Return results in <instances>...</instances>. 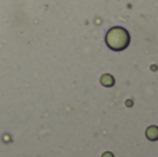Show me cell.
Instances as JSON below:
<instances>
[{"mask_svg":"<svg viewBox=\"0 0 158 157\" xmlns=\"http://www.w3.org/2000/svg\"><path fill=\"white\" fill-rule=\"evenodd\" d=\"M106 43L110 49L121 52V50L126 49L129 45V33L125 28L115 27L107 32L106 35Z\"/></svg>","mask_w":158,"mask_h":157,"instance_id":"1","label":"cell"},{"mask_svg":"<svg viewBox=\"0 0 158 157\" xmlns=\"http://www.w3.org/2000/svg\"><path fill=\"white\" fill-rule=\"evenodd\" d=\"M146 136H147L150 141H157L158 139V127L153 125V127H148L146 131Z\"/></svg>","mask_w":158,"mask_h":157,"instance_id":"2","label":"cell"},{"mask_svg":"<svg viewBox=\"0 0 158 157\" xmlns=\"http://www.w3.org/2000/svg\"><path fill=\"white\" fill-rule=\"evenodd\" d=\"M101 83H103L104 86H112L114 85V78L111 77V75H103L101 77Z\"/></svg>","mask_w":158,"mask_h":157,"instance_id":"3","label":"cell"},{"mask_svg":"<svg viewBox=\"0 0 158 157\" xmlns=\"http://www.w3.org/2000/svg\"><path fill=\"white\" fill-rule=\"evenodd\" d=\"M103 157H114L112 156V153H110V152H107V153H104Z\"/></svg>","mask_w":158,"mask_h":157,"instance_id":"4","label":"cell"}]
</instances>
